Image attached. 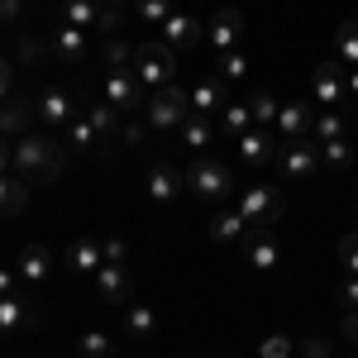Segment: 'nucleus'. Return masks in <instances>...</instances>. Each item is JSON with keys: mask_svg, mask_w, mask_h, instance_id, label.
<instances>
[{"mask_svg": "<svg viewBox=\"0 0 358 358\" xmlns=\"http://www.w3.org/2000/svg\"><path fill=\"white\" fill-rule=\"evenodd\" d=\"M67 163V143H57L53 134H20L15 138V172L24 182H57Z\"/></svg>", "mask_w": 358, "mask_h": 358, "instance_id": "obj_1", "label": "nucleus"}, {"mask_svg": "<svg viewBox=\"0 0 358 358\" xmlns=\"http://www.w3.org/2000/svg\"><path fill=\"white\" fill-rule=\"evenodd\" d=\"M192 91H182V86L172 82L163 91H153L148 96V106H143V120H148V129H158V134H172V129H182L187 120H192Z\"/></svg>", "mask_w": 358, "mask_h": 358, "instance_id": "obj_2", "label": "nucleus"}, {"mask_svg": "<svg viewBox=\"0 0 358 358\" xmlns=\"http://www.w3.org/2000/svg\"><path fill=\"white\" fill-rule=\"evenodd\" d=\"M134 72L148 91H163V86H172V77H177V53L167 48L163 38H158V43H138L134 48Z\"/></svg>", "mask_w": 358, "mask_h": 358, "instance_id": "obj_3", "label": "nucleus"}, {"mask_svg": "<svg viewBox=\"0 0 358 358\" xmlns=\"http://www.w3.org/2000/svg\"><path fill=\"white\" fill-rule=\"evenodd\" d=\"M187 192L196 201H224V196L234 192V177H229V167L220 158H196L187 167Z\"/></svg>", "mask_w": 358, "mask_h": 358, "instance_id": "obj_4", "label": "nucleus"}, {"mask_svg": "<svg viewBox=\"0 0 358 358\" xmlns=\"http://www.w3.org/2000/svg\"><path fill=\"white\" fill-rule=\"evenodd\" d=\"M277 163L287 182H306L315 167H320V143L315 138H282L277 143Z\"/></svg>", "mask_w": 358, "mask_h": 358, "instance_id": "obj_5", "label": "nucleus"}, {"mask_svg": "<svg viewBox=\"0 0 358 358\" xmlns=\"http://www.w3.org/2000/svg\"><path fill=\"white\" fill-rule=\"evenodd\" d=\"M148 86L138 82V72L134 67H120V72H106V101H110L115 110L124 115V110H143L148 106Z\"/></svg>", "mask_w": 358, "mask_h": 358, "instance_id": "obj_6", "label": "nucleus"}, {"mask_svg": "<svg viewBox=\"0 0 358 358\" xmlns=\"http://www.w3.org/2000/svg\"><path fill=\"white\" fill-rule=\"evenodd\" d=\"M239 215H244L248 224L282 220V192H277L273 182H253V187H244V196H239Z\"/></svg>", "mask_w": 358, "mask_h": 358, "instance_id": "obj_7", "label": "nucleus"}, {"mask_svg": "<svg viewBox=\"0 0 358 358\" xmlns=\"http://www.w3.org/2000/svg\"><path fill=\"white\" fill-rule=\"evenodd\" d=\"M158 29H163V43L172 53H187V48H201L206 43V24L196 15H187V10H172Z\"/></svg>", "mask_w": 358, "mask_h": 358, "instance_id": "obj_8", "label": "nucleus"}, {"mask_svg": "<svg viewBox=\"0 0 358 358\" xmlns=\"http://www.w3.org/2000/svg\"><path fill=\"white\" fill-rule=\"evenodd\" d=\"M82 110H86V106L72 96V91H62V86H48V91L38 96V120H43L48 129H67Z\"/></svg>", "mask_w": 358, "mask_h": 358, "instance_id": "obj_9", "label": "nucleus"}, {"mask_svg": "<svg viewBox=\"0 0 358 358\" xmlns=\"http://www.w3.org/2000/svg\"><path fill=\"white\" fill-rule=\"evenodd\" d=\"M244 263L253 273H273L277 263H282V244H277V234L268 224H258V229L244 234Z\"/></svg>", "mask_w": 358, "mask_h": 358, "instance_id": "obj_10", "label": "nucleus"}, {"mask_svg": "<svg viewBox=\"0 0 358 358\" xmlns=\"http://www.w3.org/2000/svg\"><path fill=\"white\" fill-rule=\"evenodd\" d=\"M239 29H244V15H239V10H220V15L206 24V48H210L215 57H220V53H234Z\"/></svg>", "mask_w": 358, "mask_h": 358, "instance_id": "obj_11", "label": "nucleus"}, {"mask_svg": "<svg viewBox=\"0 0 358 358\" xmlns=\"http://www.w3.org/2000/svg\"><path fill=\"white\" fill-rule=\"evenodd\" d=\"M34 115H38V101H29V96H10V101H0V138H20L29 134V124H34Z\"/></svg>", "mask_w": 358, "mask_h": 358, "instance_id": "obj_12", "label": "nucleus"}, {"mask_svg": "<svg viewBox=\"0 0 358 358\" xmlns=\"http://www.w3.org/2000/svg\"><path fill=\"white\" fill-rule=\"evenodd\" d=\"M96 296L110 301V306L129 301V296H134V277H129V268H124V263H106V268L96 273Z\"/></svg>", "mask_w": 358, "mask_h": 358, "instance_id": "obj_13", "label": "nucleus"}, {"mask_svg": "<svg viewBox=\"0 0 358 358\" xmlns=\"http://www.w3.org/2000/svg\"><path fill=\"white\" fill-rule=\"evenodd\" d=\"M15 273H20L24 287H43L48 273H53V253H48L43 244H24V248H20V258H15Z\"/></svg>", "mask_w": 358, "mask_h": 358, "instance_id": "obj_14", "label": "nucleus"}, {"mask_svg": "<svg viewBox=\"0 0 358 358\" xmlns=\"http://www.w3.org/2000/svg\"><path fill=\"white\" fill-rule=\"evenodd\" d=\"M310 124H315L310 106H306V101H287V106L277 110L273 134H282V138H310Z\"/></svg>", "mask_w": 358, "mask_h": 358, "instance_id": "obj_15", "label": "nucleus"}, {"mask_svg": "<svg viewBox=\"0 0 358 358\" xmlns=\"http://www.w3.org/2000/svg\"><path fill=\"white\" fill-rule=\"evenodd\" d=\"M224 106H229V82H220V77H201V82L192 86V110L196 115H220Z\"/></svg>", "mask_w": 358, "mask_h": 358, "instance_id": "obj_16", "label": "nucleus"}, {"mask_svg": "<svg viewBox=\"0 0 358 358\" xmlns=\"http://www.w3.org/2000/svg\"><path fill=\"white\" fill-rule=\"evenodd\" d=\"M187 192V172H177V167H153L148 172V201L153 206H167V201H177V196Z\"/></svg>", "mask_w": 358, "mask_h": 358, "instance_id": "obj_17", "label": "nucleus"}, {"mask_svg": "<svg viewBox=\"0 0 358 358\" xmlns=\"http://www.w3.org/2000/svg\"><path fill=\"white\" fill-rule=\"evenodd\" d=\"M239 158H244L248 167H268L277 158V143H273V129H248V134H239Z\"/></svg>", "mask_w": 358, "mask_h": 358, "instance_id": "obj_18", "label": "nucleus"}, {"mask_svg": "<svg viewBox=\"0 0 358 358\" xmlns=\"http://www.w3.org/2000/svg\"><path fill=\"white\" fill-rule=\"evenodd\" d=\"M53 53H57V62H67V67H77L86 57V29H77V24H62L53 29Z\"/></svg>", "mask_w": 358, "mask_h": 358, "instance_id": "obj_19", "label": "nucleus"}, {"mask_svg": "<svg viewBox=\"0 0 358 358\" xmlns=\"http://www.w3.org/2000/svg\"><path fill=\"white\" fill-rule=\"evenodd\" d=\"M315 96L320 106H344V62H320L315 67Z\"/></svg>", "mask_w": 358, "mask_h": 358, "instance_id": "obj_20", "label": "nucleus"}, {"mask_svg": "<svg viewBox=\"0 0 358 358\" xmlns=\"http://www.w3.org/2000/svg\"><path fill=\"white\" fill-rule=\"evenodd\" d=\"M101 268H106V253H101V244H91V239H77V244L67 248V273L96 277Z\"/></svg>", "mask_w": 358, "mask_h": 358, "instance_id": "obj_21", "label": "nucleus"}, {"mask_svg": "<svg viewBox=\"0 0 358 358\" xmlns=\"http://www.w3.org/2000/svg\"><path fill=\"white\" fill-rule=\"evenodd\" d=\"M244 234H248V220L239 210H220V215L210 220V239H215V244H244Z\"/></svg>", "mask_w": 358, "mask_h": 358, "instance_id": "obj_22", "label": "nucleus"}, {"mask_svg": "<svg viewBox=\"0 0 358 358\" xmlns=\"http://www.w3.org/2000/svg\"><path fill=\"white\" fill-rule=\"evenodd\" d=\"M82 115L91 120L96 138H120V110H115L110 101H91V106H86Z\"/></svg>", "mask_w": 358, "mask_h": 358, "instance_id": "obj_23", "label": "nucleus"}, {"mask_svg": "<svg viewBox=\"0 0 358 358\" xmlns=\"http://www.w3.org/2000/svg\"><path fill=\"white\" fill-rule=\"evenodd\" d=\"M124 330H129V339H148V334L158 330V310L143 301H129L124 306Z\"/></svg>", "mask_w": 358, "mask_h": 358, "instance_id": "obj_24", "label": "nucleus"}, {"mask_svg": "<svg viewBox=\"0 0 358 358\" xmlns=\"http://www.w3.org/2000/svg\"><path fill=\"white\" fill-rule=\"evenodd\" d=\"M101 10H106V0H67V5H62V20L77 24V29H96Z\"/></svg>", "mask_w": 358, "mask_h": 358, "instance_id": "obj_25", "label": "nucleus"}, {"mask_svg": "<svg viewBox=\"0 0 358 358\" xmlns=\"http://www.w3.org/2000/svg\"><path fill=\"white\" fill-rule=\"evenodd\" d=\"M220 129L229 138H239V134H248L253 129V110H248V101H229L220 110Z\"/></svg>", "mask_w": 358, "mask_h": 358, "instance_id": "obj_26", "label": "nucleus"}, {"mask_svg": "<svg viewBox=\"0 0 358 358\" xmlns=\"http://www.w3.org/2000/svg\"><path fill=\"white\" fill-rule=\"evenodd\" d=\"M29 206V182H15L10 172L0 177V215H15Z\"/></svg>", "mask_w": 358, "mask_h": 358, "instance_id": "obj_27", "label": "nucleus"}, {"mask_svg": "<svg viewBox=\"0 0 358 358\" xmlns=\"http://www.w3.org/2000/svg\"><path fill=\"white\" fill-rule=\"evenodd\" d=\"M334 62H344V67H358V20L339 24V34H334Z\"/></svg>", "mask_w": 358, "mask_h": 358, "instance_id": "obj_28", "label": "nucleus"}, {"mask_svg": "<svg viewBox=\"0 0 358 358\" xmlns=\"http://www.w3.org/2000/svg\"><path fill=\"white\" fill-rule=\"evenodd\" d=\"M177 134H182V143H187V148H206V143L215 138V124H210V115H192Z\"/></svg>", "mask_w": 358, "mask_h": 358, "instance_id": "obj_29", "label": "nucleus"}, {"mask_svg": "<svg viewBox=\"0 0 358 358\" xmlns=\"http://www.w3.org/2000/svg\"><path fill=\"white\" fill-rule=\"evenodd\" d=\"M310 134H315V143H334V138H344V115H339V110H320V115H315V124H310Z\"/></svg>", "mask_w": 358, "mask_h": 358, "instance_id": "obj_30", "label": "nucleus"}, {"mask_svg": "<svg viewBox=\"0 0 358 358\" xmlns=\"http://www.w3.org/2000/svg\"><path fill=\"white\" fill-rule=\"evenodd\" d=\"M20 325H29V310L20 296H0V334H15Z\"/></svg>", "mask_w": 358, "mask_h": 358, "instance_id": "obj_31", "label": "nucleus"}, {"mask_svg": "<svg viewBox=\"0 0 358 358\" xmlns=\"http://www.w3.org/2000/svg\"><path fill=\"white\" fill-rule=\"evenodd\" d=\"M248 110H253V124H258V129H273V124H277V110H282V106H277L268 91H258V96H248Z\"/></svg>", "mask_w": 358, "mask_h": 358, "instance_id": "obj_32", "label": "nucleus"}, {"mask_svg": "<svg viewBox=\"0 0 358 358\" xmlns=\"http://www.w3.org/2000/svg\"><path fill=\"white\" fill-rule=\"evenodd\" d=\"M101 62H106V72H120V67L134 62V53H129V43L115 34V38H106V48H101Z\"/></svg>", "mask_w": 358, "mask_h": 358, "instance_id": "obj_33", "label": "nucleus"}, {"mask_svg": "<svg viewBox=\"0 0 358 358\" xmlns=\"http://www.w3.org/2000/svg\"><path fill=\"white\" fill-rule=\"evenodd\" d=\"M320 163H330L334 172H344V167L354 163V143H349V138H334V143H320Z\"/></svg>", "mask_w": 358, "mask_h": 358, "instance_id": "obj_34", "label": "nucleus"}, {"mask_svg": "<svg viewBox=\"0 0 358 358\" xmlns=\"http://www.w3.org/2000/svg\"><path fill=\"white\" fill-rule=\"evenodd\" d=\"M62 143H67V148H91V143H96V129H91V120H86V115H77V120L67 124V138H62Z\"/></svg>", "mask_w": 358, "mask_h": 358, "instance_id": "obj_35", "label": "nucleus"}, {"mask_svg": "<svg viewBox=\"0 0 358 358\" xmlns=\"http://www.w3.org/2000/svg\"><path fill=\"white\" fill-rule=\"evenodd\" d=\"M77 349H82V358H110V349H115V344H110V334H101V330H86Z\"/></svg>", "mask_w": 358, "mask_h": 358, "instance_id": "obj_36", "label": "nucleus"}, {"mask_svg": "<svg viewBox=\"0 0 358 358\" xmlns=\"http://www.w3.org/2000/svg\"><path fill=\"white\" fill-rule=\"evenodd\" d=\"M339 268H344V277H358V234L339 239Z\"/></svg>", "mask_w": 358, "mask_h": 358, "instance_id": "obj_37", "label": "nucleus"}, {"mask_svg": "<svg viewBox=\"0 0 358 358\" xmlns=\"http://www.w3.org/2000/svg\"><path fill=\"white\" fill-rule=\"evenodd\" d=\"M172 15V0H138V20L143 24H163Z\"/></svg>", "mask_w": 358, "mask_h": 358, "instance_id": "obj_38", "label": "nucleus"}, {"mask_svg": "<svg viewBox=\"0 0 358 358\" xmlns=\"http://www.w3.org/2000/svg\"><path fill=\"white\" fill-rule=\"evenodd\" d=\"M120 24H124V5H106V10H101V20H96V29H101L106 38H115Z\"/></svg>", "mask_w": 358, "mask_h": 358, "instance_id": "obj_39", "label": "nucleus"}, {"mask_svg": "<svg viewBox=\"0 0 358 358\" xmlns=\"http://www.w3.org/2000/svg\"><path fill=\"white\" fill-rule=\"evenodd\" d=\"M244 72H248L244 53H220V82H239Z\"/></svg>", "mask_w": 358, "mask_h": 358, "instance_id": "obj_40", "label": "nucleus"}, {"mask_svg": "<svg viewBox=\"0 0 358 358\" xmlns=\"http://www.w3.org/2000/svg\"><path fill=\"white\" fill-rule=\"evenodd\" d=\"M258 354L263 358H292V339H287V334H268Z\"/></svg>", "mask_w": 358, "mask_h": 358, "instance_id": "obj_41", "label": "nucleus"}, {"mask_svg": "<svg viewBox=\"0 0 358 358\" xmlns=\"http://www.w3.org/2000/svg\"><path fill=\"white\" fill-rule=\"evenodd\" d=\"M334 296H339V306H344V310H358V277H344Z\"/></svg>", "mask_w": 358, "mask_h": 358, "instance_id": "obj_42", "label": "nucleus"}, {"mask_svg": "<svg viewBox=\"0 0 358 358\" xmlns=\"http://www.w3.org/2000/svg\"><path fill=\"white\" fill-rule=\"evenodd\" d=\"M301 358H330V344H325L320 334H310V339L301 344Z\"/></svg>", "mask_w": 358, "mask_h": 358, "instance_id": "obj_43", "label": "nucleus"}, {"mask_svg": "<svg viewBox=\"0 0 358 358\" xmlns=\"http://www.w3.org/2000/svg\"><path fill=\"white\" fill-rule=\"evenodd\" d=\"M101 253H106V263H124V253H129V248H124V239H106ZM124 268H129V263H124Z\"/></svg>", "mask_w": 358, "mask_h": 358, "instance_id": "obj_44", "label": "nucleus"}, {"mask_svg": "<svg viewBox=\"0 0 358 358\" xmlns=\"http://www.w3.org/2000/svg\"><path fill=\"white\" fill-rule=\"evenodd\" d=\"M10 96H15V67L0 57V101H10Z\"/></svg>", "mask_w": 358, "mask_h": 358, "instance_id": "obj_45", "label": "nucleus"}, {"mask_svg": "<svg viewBox=\"0 0 358 358\" xmlns=\"http://www.w3.org/2000/svg\"><path fill=\"white\" fill-rule=\"evenodd\" d=\"M20 15H24V0H0V24L20 20Z\"/></svg>", "mask_w": 358, "mask_h": 358, "instance_id": "obj_46", "label": "nucleus"}, {"mask_svg": "<svg viewBox=\"0 0 358 358\" xmlns=\"http://www.w3.org/2000/svg\"><path fill=\"white\" fill-rule=\"evenodd\" d=\"M15 282H20L15 268H0V296H15Z\"/></svg>", "mask_w": 358, "mask_h": 358, "instance_id": "obj_47", "label": "nucleus"}, {"mask_svg": "<svg viewBox=\"0 0 358 358\" xmlns=\"http://www.w3.org/2000/svg\"><path fill=\"white\" fill-rule=\"evenodd\" d=\"M10 167H15V143H5V138H0V177H5Z\"/></svg>", "mask_w": 358, "mask_h": 358, "instance_id": "obj_48", "label": "nucleus"}, {"mask_svg": "<svg viewBox=\"0 0 358 358\" xmlns=\"http://www.w3.org/2000/svg\"><path fill=\"white\" fill-rule=\"evenodd\" d=\"M143 134H148L143 124H124V129H120V138H124V143H143Z\"/></svg>", "mask_w": 358, "mask_h": 358, "instance_id": "obj_49", "label": "nucleus"}, {"mask_svg": "<svg viewBox=\"0 0 358 358\" xmlns=\"http://www.w3.org/2000/svg\"><path fill=\"white\" fill-rule=\"evenodd\" d=\"M344 334L358 339V310H344Z\"/></svg>", "mask_w": 358, "mask_h": 358, "instance_id": "obj_50", "label": "nucleus"}, {"mask_svg": "<svg viewBox=\"0 0 358 358\" xmlns=\"http://www.w3.org/2000/svg\"><path fill=\"white\" fill-rule=\"evenodd\" d=\"M344 91H349V96L358 101V67H349V77H344Z\"/></svg>", "mask_w": 358, "mask_h": 358, "instance_id": "obj_51", "label": "nucleus"}, {"mask_svg": "<svg viewBox=\"0 0 358 358\" xmlns=\"http://www.w3.org/2000/svg\"><path fill=\"white\" fill-rule=\"evenodd\" d=\"M110 5H129V0H110Z\"/></svg>", "mask_w": 358, "mask_h": 358, "instance_id": "obj_52", "label": "nucleus"}]
</instances>
